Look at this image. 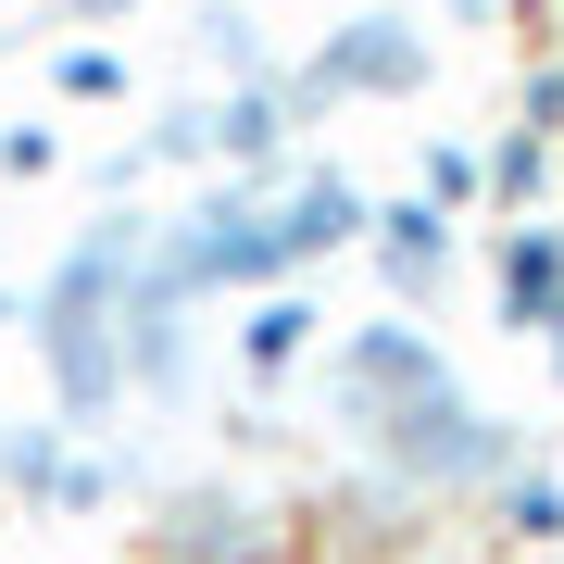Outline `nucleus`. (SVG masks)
I'll return each mask as SVG.
<instances>
[{"instance_id":"f257e3e1","label":"nucleus","mask_w":564,"mask_h":564,"mask_svg":"<svg viewBox=\"0 0 564 564\" xmlns=\"http://www.w3.org/2000/svg\"><path fill=\"white\" fill-rule=\"evenodd\" d=\"M139 263H151V214L113 202L101 226H76V239L39 263V289H25V351H39L51 414L76 426V440H101L126 414V289H139Z\"/></svg>"},{"instance_id":"f03ea898","label":"nucleus","mask_w":564,"mask_h":564,"mask_svg":"<svg viewBox=\"0 0 564 564\" xmlns=\"http://www.w3.org/2000/svg\"><path fill=\"white\" fill-rule=\"evenodd\" d=\"M351 464H364V477H389L402 502L452 514V502H489V489L527 464V426H514V414H489L464 377H440V389H414L402 414H377V426H364Z\"/></svg>"},{"instance_id":"7ed1b4c3","label":"nucleus","mask_w":564,"mask_h":564,"mask_svg":"<svg viewBox=\"0 0 564 564\" xmlns=\"http://www.w3.org/2000/svg\"><path fill=\"white\" fill-rule=\"evenodd\" d=\"M426 76H440V25L402 13V0H377V13L326 25L289 63V101L302 113H389V101H426Z\"/></svg>"},{"instance_id":"20e7f679","label":"nucleus","mask_w":564,"mask_h":564,"mask_svg":"<svg viewBox=\"0 0 564 564\" xmlns=\"http://www.w3.org/2000/svg\"><path fill=\"white\" fill-rule=\"evenodd\" d=\"M139 176H276V163H302V101H289V76H263V88H202V101H176L151 126L139 151Z\"/></svg>"},{"instance_id":"39448f33","label":"nucleus","mask_w":564,"mask_h":564,"mask_svg":"<svg viewBox=\"0 0 564 564\" xmlns=\"http://www.w3.org/2000/svg\"><path fill=\"white\" fill-rule=\"evenodd\" d=\"M440 377H464V364L426 339L414 314H364V326H339V339L314 351V389H326V426H339V452H351L377 414H402L414 389H440Z\"/></svg>"},{"instance_id":"423d86ee","label":"nucleus","mask_w":564,"mask_h":564,"mask_svg":"<svg viewBox=\"0 0 564 564\" xmlns=\"http://www.w3.org/2000/svg\"><path fill=\"white\" fill-rule=\"evenodd\" d=\"M289 552V527L263 489L239 477H176V489H151V527H139V564H276Z\"/></svg>"},{"instance_id":"0eeeda50","label":"nucleus","mask_w":564,"mask_h":564,"mask_svg":"<svg viewBox=\"0 0 564 564\" xmlns=\"http://www.w3.org/2000/svg\"><path fill=\"white\" fill-rule=\"evenodd\" d=\"M202 389V302H176V289H126V402H188Z\"/></svg>"},{"instance_id":"6e6552de","label":"nucleus","mask_w":564,"mask_h":564,"mask_svg":"<svg viewBox=\"0 0 564 564\" xmlns=\"http://www.w3.org/2000/svg\"><path fill=\"white\" fill-rule=\"evenodd\" d=\"M364 251H377V276H389V314L440 302V276L464 263L452 214H426V202H377V214H364Z\"/></svg>"},{"instance_id":"1a4fd4ad","label":"nucleus","mask_w":564,"mask_h":564,"mask_svg":"<svg viewBox=\"0 0 564 564\" xmlns=\"http://www.w3.org/2000/svg\"><path fill=\"white\" fill-rule=\"evenodd\" d=\"M489 289H502V326L514 339H564V226H502V251H489Z\"/></svg>"},{"instance_id":"9d476101","label":"nucleus","mask_w":564,"mask_h":564,"mask_svg":"<svg viewBox=\"0 0 564 564\" xmlns=\"http://www.w3.org/2000/svg\"><path fill=\"white\" fill-rule=\"evenodd\" d=\"M314 351H326L314 289H251V314H239V377H251V389H276V377H302Z\"/></svg>"},{"instance_id":"9b49d317","label":"nucleus","mask_w":564,"mask_h":564,"mask_svg":"<svg viewBox=\"0 0 564 564\" xmlns=\"http://www.w3.org/2000/svg\"><path fill=\"white\" fill-rule=\"evenodd\" d=\"M63 464H76V426H63V414L0 426V489H13L25 514H51V502H63Z\"/></svg>"},{"instance_id":"f8f14e48","label":"nucleus","mask_w":564,"mask_h":564,"mask_svg":"<svg viewBox=\"0 0 564 564\" xmlns=\"http://www.w3.org/2000/svg\"><path fill=\"white\" fill-rule=\"evenodd\" d=\"M188 51H202V76H226V88H263V76H289V63L263 51L251 0H202V25H188Z\"/></svg>"},{"instance_id":"ddd939ff","label":"nucleus","mask_w":564,"mask_h":564,"mask_svg":"<svg viewBox=\"0 0 564 564\" xmlns=\"http://www.w3.org/2000/svg\"><path fill=\"white\" fill-rule=\"evenodd\" d=\"M540 188H552V139H527V126H502V139L477 151V202L527 226V202H540Z\"/></svg>"},{"instance_id":"4468645a","label":"nucleus","mask_w":564,"mask_h":564,"mask_svg":"<svg viewBox=\"0 0 564 564\" xmlns=\"http://www.w3.org/2000/svg\"><path fill=\"white\" fill-rule=\"evenodd\" d=\"M489 527L527 540V552H564V477H552V464H514V477L489 489Z\"/></svg>"},{"instance_id":"2eb2a0df","label":"nucleus","mask_w":564,"mask_h":564,"mask_svg":"<svg viewBox=\"0 0 564 564\" xmlns=\"http://www.w3.org/2000/svg\"><path fill=\"white\" fill-rule=\"evenodd\" d=\"M51 88H63V101H126V51L113 39H63L51 51Z\"/></svg>"},{"instance_id":"dca6fc26","label":"nucleus","mask_w":564,"mask_h":564,"mask_svg":"<svg viewBox=\"0 0 564 564\" xmlns=\"http://www.w3.org/2000/svg\"><path fill=\"white\" fill-rule=\"evenodd\" d=\"M414 202L426 214H477V151H464V139H426L414 151Z\"/></svg>"},{"instance_id":"f3484780","label":"nucleus","mask_w":564,"mask_h":564,"mask_svg":"<svg viewBox=\"0 0 564 564\" xmlns=\"http://www.w3.org/2000/svg\"><path fill=\"white\" fill-rule=\"evenodd\" d=\"M527 139H564V63H527V101H514Z\"/></svg>"},{"instance_id":"a211bd4d","label":"nucleus","mask_w":564,"mask_h":564,"mask_svg":"<svg viewBox=\"0 0 564 564\" xmlns=\"http://www.w3.org/2000/svg\"><path fill=\"white\" fill-rule=\"evenodd\" d=\"M0 176H63V139L51 126H0Z\"/></svg>"},{"instance_id":"6ab92c4d","label":"nucleus","mask_w":564,"mask_h":564,"mask_svg":"<svg viewBox=\"0 0 564 564\" xmlns=\"http://www.w3.org/2000/svg\"><path fill=\"white\" fill-rule=\"evenodd\" d=\"M51 13H63V25H126L139 0H51Z\"/></svg>"},{"instance_id":"aec40b11","label":"nucleus","mask_w":564,"mask_h":564,"mask_svg":"<svg viewBox=\"0 0 564 564\" xmlns=\"http://www.w3.org/2000/svg\"><path fill=\"white\" fill-rule=\"evenodd\" d=\"M402 564H477V552H402Z\"/></svg>"},{"instance_id":"412c9836","label":"nucleus","mask_w":564,"mask_h":564,"mask_svg":"<svg viewBox=\"0 0 564 564\" xmlns=\"http://www.w3.org/2000/svg\"><path fill=\"white\" fill-rule=\"evenodd\" d=\"M540 364H552V389H564V339H540Z\"/></svg>"}]
</instances>
